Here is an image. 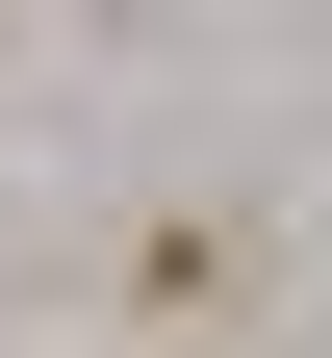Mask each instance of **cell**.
<instances>
[{"label": "cell", "mask_w": 332, "mask_h": 358, "mask_svg": "<svg viewBox=\"0 0 332 358\" xmlns=\"http://www.w3.org/2000/svg\"><path fill=\"white\" fill-rule=\"evenodd\" d=\"M77 333L103 358H281V205L256 179H128L77 231Z\"/></svg>", "instance_id": "1"}]
</instances>
